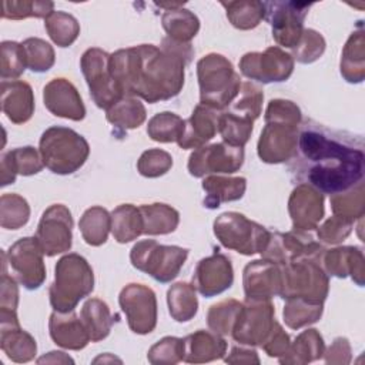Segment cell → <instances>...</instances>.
I'll return each instance as SVG.
<instances>
[{
    "mask_svg": "<svg viewBox=\"0 0 365 365\" xmlns=\"http://www.w3.org/2000/svg\"><path fill=\"white\" fill-rule=\"evenodd\" d=\"M291 170L298 180L321 194L335 195L362 182L365 170L364 140L346 131L307 121L298 133Z\"/></svg>",
    "mask_w": 365,
    "mask_h": 365,
    "instance_id": "6da1fadb",
    "label": "cell"
},
{
    "mask_svg": "<svg viewBox=\"0 0 365 365\" xmlns=\"http://www.w3.org/2000/svg\"><path fill=\"white\" fill-rule=\"evenodd\" d=\"M192 57L191 44L164 38L163 46L140 44L111 54V74L123 97L147 103L175 97L184 86V67Z\"/></svg>",
    "mask_w": 365,
    "mask_h": 365,
    "instance_id": "7a4b0ae2",
    "label": "cell"
},
{
    "mask_svg": "<svg viewBox=\"0 0 365 365\" xmlns=\"http://www.w3.org/2000/svg\"><path fill=\"white\" fill-rule=\"evenodd\" d=\"M301 111L288 100H271L265 110V127L258 140L261 161L277 164L291 160L297 151Z\"/></svg>",
    "mask_w": 365,
    "mask_h": 365,
    "instance_id": "3957f363",
    "label": "cell"
},
{
    "mask_svg": "<svg viewBox=\"0 0 365 365\" xmlns=\"http://www.w3.org/2000/svg\"><path fill=\"white\" fill-rule=\"evenodd\" d=\"M94 288V274L87 259L78 254L61 257L54 268V281L48 288L50 304L54 311H74L80 299Z\"/></svg>",
    "mask_w": 365,
    "mask_h": 365,
    "instance_id": "277c9868",
    "label": "cell"
},
{
    "mask_svg": "<svg viewBox=\"0 0 365 365\" xmlns=\"http://www.w3.org/2000/svg\"><path fill=\"white\" fill-rule=\"evenodd\" d=\"M90 154L87 140L71 128L53 125L40 138V155L54 174L66 175L77 171Z\"/></svg>",
    "mask_w": 365,
    "mask_h": 365,
    "instance_id": "5b68a950",
    "label": "cell"
},
{
    "mask_svg": "<svg viewBox=\"0 0 365 365\" xmlns=\"http://www.w3.org/2000/svg\"><path fill=\"white\" fill-rule=\"evenodd\" d=\"M201 104L222 111L238 94L241 78L231 61L224 56L211 53L197 63Z\"/></svg>",
    "mask_w": 365,
    "mask_h": 365,
    "instance_id": "8992f818",
    "label": "cell"
},
{
    "mask_svg": "<svg viewBox=\"0 0 365 365\" xmlns=\"http://www.w3.org/2000/svg\"><path fill=\"white\" fill-rule=\"evenodd\" d=\"M319 259L302 257L281 265L282 288L279 297L324 304L328 294V277L319 265Z\"/></svg>",
    "mask_w": 365,
    "mask_h": 365,
    "instance_id": "52a82bcc",
    "label": "cell"
},
{
    "mask_svg": "<svg viewBox=\"0 0 365 365\" xmlns=\"http://www.w3.org/2000/svg\"><path fill=\"white\" fill-rule=\"evenodd\" d=\"M214 234L225 248L244 255L262 254L271 237V232L265 227L234 211L217 217L214 221Z\"/></svg>",
    "mask_w": 365,
    "mask_h": 365,
    "instance_id": "ba28073f",
    "label": "cell"
},
{
    "mask_svg": "<svg viewBox=\"0 0 365 365\" xmlns=\"http://www.w3.org/2000/svg\"><path fill=\"white\" fill-rule=\"evenodd\" d=\"M188 250L177 245H161L154 240L138 241L130 254L134 268L151 275L158 282H170L182 268Z\"/></svg>",
    "mask_w": 365,
    "mask_h": 365,
    "instance_id": "9c48e42d",
    "label": "cell"
},
{
    "mask_svg": "<svg viewBox=\"0 0 365 365\" xmlns=\"http://www.w3.org/2000/svg\"><path fill=\"white\" fill-rule=\"evenodd\" d=\"M110 54L93 47L84 51L80 60L83 76L88 84L90 96L98 108L106 111L123 98L117 83L111 74Z\"/></svg>",
    "mask_w": 365,
    "mask_h": 365,
    "instance_id": "30bf717a",
    "label": "cell"
},
{
    "mask_svg": "<svg viewBox=\"0 0 365 365\" xmlns=\"http://www.w3.org/2000/svg\"><path fill=\"white\" fill-rule=\"evenodd\" d=\"M275 308L269 299H245L231 336L242 345H262L274 327Z\"/></svg>",
    "mask_w": 365,
    "mask_h": 365,
    "instance_id": "8fae6325",
    "label": "cell"
},
{
    "mask_svg": "<svg viewBox=\"0 0 365 365\" xmlns=\"http://www.w3.org/2000/svg\"><path fill=\"white\" fill-rule=\"evenodd\" d=\"M312 4L295 1H265V19L272 27L274 40L284 47L294 48L302 33L304 19Z\"/></svg>",
    "mask_w": 365,
    "mask_h": 365,
    "instance_id": "7c38bea8",
    "label": "cell"
},
{
    "mask_svg": "<svg viewBox=\"0 0 365 365\" xmlns=\"http://www.w3.org/2000/svg\"><path fill=\"white\" fill-rule=\"evenodd\" d=\"M118 302L134 334L145 335L154 331L157 325V298L150 287L128 284L121 289Z\"/></svg>",
    "mask_w": 365,
    "mask_h": 365,
    "instance_id": "4fadbf2b",
    "label": "cell"
},
{
    "mask_svg": "<svg viewBox=\"0 0 365 365\" xmlns=\"http://www.w3.org/2000/svg\"><path fill=\"white\" fill-rule=\"evenodd\" d=\"M73 217L63 204L50 205L41 215L36 231V240L47 257L66 252L71 248Z\"/></svg>",
    "mask_w": 365,
    "mask_h": 365,
    "instance_id": "5bb4252c",
    "label": "cell"
},
{
    "mask_svg": "<svg viewBox=\"0 0 365 365\" xmlns=\"http://www.w3.org/2000/svg\"><path fill=\"white\" fill-rule=\"evenodd\" d=\"M43 251L36 237H24L16 241L7 251V264L16 279L27 289H37L46 279Z\"/></svg>",
    "mask_w": 365,
    "mask_h": 365,
    "instance_id": "9a60e30c",
    "label": "cell"
},
{
    "mask_svg": "<svg viewBox=\"0 0 365 365\" xmlns=\"http://www.w3.org/2000/svg\"><path fill=\"white\" fill-rule=\"evenodd\" d=\"M241 73L261 83L285 81L294 70V58L279 47H268L264 53H247L240 61Z\"/></svg>",
    "mask_w": 365,
    "mask_h": 365,
    "instance_id": "2e32d148",
    "label": "cell"
},
{
    "mask_svg": "<svg viewBox=\"0 0 365 365\" xmlns=\"http://www.w3.org/2000/svg\"><path fill=\"white\" fill-rule=\"evenodd\" d=\"M244 163V148L227 143L211 144L197 148L188 160V171L194 177H204L211 173L231 174L241 168Z\"/></svg>",
    "mask_w": 365,
    "mask_h": 365,
    "instance_id": "e0dca14e",
    "label": "cell"
},
{
    "mask_svg": "<svg viewBox=\"0 0 365 365\" xmlns=\"http://www.w3.org/2000/svg\"><path fill=\"white\" fill-rule=\"evenodd\" d=\"M242 282L245 299H271L272 297L281 294V265L267 258L255 259L245 265Z\"/></svg>",
    "mask_w": 365,
    "mask_h": 365,
    "instance_id": "ac0fdd59",
    "label": "cell"
},
{
    "mask_svg": "<svg viewBox=\"0 0 365 365\" xmlns=\"http://www.w3.org/2000/svg\"><path fill=\"white\" fill-rule=\"evenodd\" d=\"M232 281L234 271L230 258L217 252L202 258L197 264L192 275L194 288L205 298H211L231 288Z\"/></svg>",
    "mask_w": 365,
    "mask_h": 365,
    "instance_id": "d6986e66",
    "label": "cell"
},
{
    "mask_svg": "<svg viewBox=\"0 0 365 365\" xmlns=\"http://www.w3.org/2000/svg\"><path fill=\"white\" fill-rule=\"evenodd\" d=\"M0 346L6 356L17 364L29 362L36 355V341L21 329L16 311L0 309Z\"/></svg>",
    "mask_w": 365,
    "mask_h": 365,
    "instance_id": "ffe728a7",
    "label": "cell"
},
{
    "mask_svg": "<svg viewBox=\"0 0 365 365\" xmlns=\"http://www.w3.org/2000/svg\"><path fill=\"white\" fill-rule=\"evenodd\" d=\"M288 211L294 230L311 231L324 217V195L308 184H299L291 192Z\"/></svg>",
    "mask_w": 365,
    "mask_h": 365,
    "instance_id": "44dd1931",
    "label": "cell"
},
{
    "mask_svg": "<svg viewBox=\"0 0 365 365\" xmlns=\"http://www.w3.org/2000/svg\"><path fill=\"white\" fill-rule=\"evenodd\" d=\"M43 100L46 108L63 118L80 121L86 117V107L81 96L73 83L66 78H53L44 86Z\"/></svg>",
    "mask_w": 365,
    "mask_h": 365,
    "instance_id": "7402d4cb",
    "label": "cell"
},
{
    "mask_svg": "<svg viewBox=\"0 0 365 365\" xmlns=\"http://www.w3.org/2000/svg\"><path fill=\"white\" fill-rule=\"evenodd\" d=\"M220 113V110L200 103L191 117L185 120V130L178 145L184 150L202 147L218 133Z\"/></svg>",
    "mask_w": 365,
    "mask_h": 365,
    "instance_id": "603a6c76",
    "label": "cell"
},
{
    "mask_svg": "<svg viewBox=\"0 0 365 365\" xmlns=\"http://www.w3.org/2000/svg\"><path fill=\"white\" fill-rule=\"evenodd\" d=\"M50 336L61 348L78 351L87 346L91 341L90 335L81 321L74 311L70 312H58L54 311L50 315L48 321Z\"/></svg>",
    "mask_w": 365,
    "mask_h": 365,
    "instance_id": "cb8c5ba5",
    "label": "cell"
},
{
    "mask_svg": "<svg viewBox=\"0 0 365 365\" xmlns=\"http://www.w3.org/2000/svg\"><path fill=\"white\" fill-rule=\"evenodd\" d=\"M1 110L14 124L29 121L34 113V96L29 83L21 80L1 81Z\"/></svg>",
    "mask_w": 365,
    "mask_h": 365,
    "instance_id": "d4e9b609",
    "label": "cell"
},
{
    "mask_svg": "<svg viewBox=\"0 0 365 365\" xmlns=\"http://www.w3.org/2000/svg\"><path fill=\"white\" fill-rule=\"evenodd\" d=\"M227 341L214 331L198 329L184 338V359L188 364H204L224 358Z\"/></svg>",
    "mask_w": 365,
    "mask_h": 365,
    "instance_id": "484cf974",
    "label": "cell"
},
{
    "mask_svg": "<svg viewBox=\"0 0 365 365\" xmlns=\"http://www.w3.org/2000/svg\"><path fill=\"white\" fill-rule=\"evenodd\" d=\"M324 271L329 275L345 278L348 274L362 287L364 284V254L356 247H339L322 254Z\"/></svg>",
    "mask_w": 365,
    "mask_h": 365,
    "instance_id": "4316f807",
    "label": "cell"
},
{
    "mask_svg": "<svg viewBox=\"0 0 365 365\" xmlns=\"http://www.w3.org/2000/svg\"><path fill=\"white\" fill-rule=\"evenodd\" d=\"M44 163L34 147H19L1 155V185L16 181V175H33L43 170Z\"/></svg>",
    "mask_w": 365,
    "mask_h": 365,
    "instance_id": "83f0119b",
    "label": "cell"
},
{
    "mask_svg": "<svg viewBox=\"0 0 365 365\" xmlns=\"http://www.w3.org/2000/svg\"><path fill=\"white\" fill-rule=\"evenodd\" d=\"M247 188L244 177H221L210 175L202 181V190L205 191L204 205L207 208H217L222 202L237 201L242 198Z\"/></svg>",
    "mask_w": 365,
    "mask_h": 365,
    "instance_id": "f1b7e54d",
    "label": "cell"
},
{
    "mask_svg": "<svg viewBox=\"0 0 365 365\" xmlns=\"http://www.w3.org/2000/svg\"><path fill=\"white\" fill-rule=\"evenodd\" d=\"M80 318L90 335L91 342H98L107 338L114 324V317L111 315L108 305L98 298H90L84 302Z\"/></svg>",
    "mask_w": 365,
    "mask_h": 365,
    "instance_id": "f546056e",
    "label": "cell"
},
{
    "mask_svg": "<svg viewBox=\"0 0 365 365\" xmlns=\"http://www.w3.org/2000/svg\"><path fill=\"white\" fill-rule=\"evenodd\" d=\"M325 352V344L317 329H307L301 332L294 344L289 345L287 354L279 359L281 364H308L319 359Z\"/></svg>",
    "mask_w": 365,
    "mask_h": 365,
    "instance_id": "4dcf8cb0",
    "label": "cell"
},
{
    "mask_svg": "<svg viewBox=\"0 0 365 365\" xmlns=\"http://www.w3.org/2000/svg\"><path fill=\"white\" fill-rule=\"evenodd\" d=\"M143 217V234L147 235H163L175 231L180 222V214L177 210L167 204H144L140 205Z\"/></svg>",
    "mask_w": 365,
    "mask_h": 365,
    "instance_id": "1f68e13d",
    "label": "cell"
},
{
    "mask_svg": "<svg viewBox=\"0 0 365 365\" xmlns=\"http://www.w3.org/2000/svg\"><path fill=\"white\" fill-rule=\"evenodd\" d=\"M111 231L117 242L125 244L143 234V217L140 208L133 204H121L111 212Z\"/></svg>",
    "mask_w": 365,
    "mask_h": 365,
    "instance_id": "d6a6232c",
    "label": "cell"
},
{
    "mask_svg": "<svg viewBox=\"0 0 365 365\" xmlns=\"http://www.w3.org/2000/svg\"><path fill=\"white\" fill-rule=\"evenodd\" d=\"M163 27L168 34V38L181 43L190 44V40L195 37L200 29V21L195 14L184 9H171L163 14Z\"/></svg>",
    "mask_w": 365,
    "mask_h": 365,
    "instance_id": "836d02e7",
    "label": "cell"
},
{
    "mask_svg": "<svg viewBox=\"0 0 365 365\" xmlns=\"http://www.w3.org/2000/svg\"><path fill=\"white\" fill-rule=\"evenodd\" d=\"M83 240L93 247H98L107 241L111 230V215L103 207L94 205L84 211L78 222Z\"/></svg>",
    "mask_w": 365,
    "mask_h": 365,
    "instance_id": "e575fe53",
    "label": "cell"
},
{
    "mask_svg": "<svg viewBox=\"0 0 365 365\" xmlns=\"http://www.w3.org/2000/svg\"><path fill=\"white\" fill-rule=\"evenodd\" d=\"M167 302L170 315L177 322H187L195 317L198 309V299L195 288L188 282H177L170 287L167 292Z\"/></svg>",
    "mask_w": 365,
    "mask_h": 365,
    "instance_id": "d590c367",
    "label": "cell"
},
{
    "mask_svg": "<svg viewBox=\"0 0 365 365\" xmlns=\"http://www.w3.org/2000/svg\"><path fill=\"white\" fill-rule=\"evenodd\" d=\"M108 123L120 130H131L140 127L145 120V107L134 97H123L106 114Z\"/></svg>",
    "mask_w": 365,
    "mask_h": 365,
    "instance_id": "8d00e7d4",
    "label": "cell"
},
{
    "mask_svg": "<svg viewBox=\"0 0 365 365\" xmlns=\"http://www.w3.org/2000/svg\"><path fill=\"white\" fill-rule=\"evenodd\" d=\"M364 33H352L348 38L341 58V74L349 83H361L364 78Z\"/></svg>",
    "mask_w": 365,
    "mask_h": 365,
    "instance_id": "74e56055",
    "label": "cell"
},
{
    "mask_svg": "<svg viewBox=\"0 0 365 365\" xmlns=\"http://www.w3.org/2000/svg\"><path fill=\"white\" fill-rule=\"evenodd\" d=\"M262 100H264L262 90L258 86L252 84L251 81H244L241 83L240 91L235 96V98L224 110L238 117L254 121L261 114Z\"/></svg>",
    "mask_w": 365,
    "mask_h": 365,
    "instance_id": "f35d334b",
    "label": "cell"
},
{
    "mask_svg": "<svg viewBox=\"0 0 365 365\" xmlns=\"http://www.w3.org/2000/svg\"><path fill=\"white\" fill-rule=\"evenodd\" d=\"M185 130V120L180 115L164 111L155 114L147 125V134L158 143H177L181 140Z\"/></svg>",
    "mask_w": 365,
    "mask_h": 365,
    "instance_id": "ab89813d",
    "label": "cell"
},
{
    "mask_svg": "<svg viewBox=\"0 0 365 365\" xmlns=\"http://www.w3.org/2000/svg\"><path fill=\"white\" fill-rule=\"evenodd\" d=\"M44 27L58 47L71 46L80 34V24L76 17L64 11H53L47 16Z\"/></svg>",
    "mask_w": 365,
    "mask_h": 365,
    "instance_id": "60d3db41",
    "label": "cell"
},
{
    "mask_svg": "<svg viewBox=\"0 0 365 365\" xmlns=\"http://www.w3.org/2000/svg\"><path fill=\"white\" fill-rule=\"evenodd\" d=\"M231 24L240 30H250L259 24L265 17L264 3L261 1H222Z\"/></svg>",
    "mask_w": 365,
    "mask_h": 365,
    "instance_id": "b9f144b4",
    "label": "cell"
},
{
    "mask_svg": "<svg viewBox=\"0 0 365 365\" xmlns=\"http://www.w3.org/2000/svg\"><path fill=\"white\" fill-rule=\"evenodd\" d=\"M254 121L238 117L222 110L218 115V133L224 143L234 147H244L252 133Z\"/></svg>",
    "mask_w": 365,
    "mask_h": 365,
    "instance_id": "7bdbcfd3",
    "label": "cell"
},
{
    "mask_svg": "<svg viewBox=\"0 0 365 365\" xmlns=\"http://www.w3.org/2000/svg\"><path fill=\"white\" fill-rule=\"evenodd\" d=\"M30 218V207L19 194H3L0 198V225L6 230H19Z\"/></svg>",
    "mask_w": 365,
    "mask_h": 365,
    "instance_id": "ee69618b",
    "label": "cell"
},
{
    "mask_svg": "<svg viewBox=\"0 0 365 365\" xmlns=\"http://www.w3.org/2000/svg\"><path fill=\"white\" fill-rule=\"evenodd\" d=\"M242 304L237 299H225L210 307L207 322L211 331L220 335H231Z\"/></svg>",
    "mask_w": 365,
    "mask_h": 365,
    "instance_id": "f6af8a7d",
    "label": "cell"
},
{
    "mask_svg": "<svg viewBox=\"0 0 365 365\" xmlns=\"http://www.w3.org/2000/svg\"><path fill=\"white\" fill-rule=\"evenodd\" d=\"M331 207L334 215L352 221L364 215V184L352 187L348 191L331 195Z\"/></svg>",
    "mask_w": 365,
    "mask_h": 365,
    "instance_id": "bcb514c9",
    "label": "cell"
},
{
    "mask_svg": "<svg viewBox=\"0 0 365 365\" xmlns=\"http://www.w3.org/2000/svg\"><path fill=\"white\" fill-rule=\"evenodd\" d=\"M284 321L292 329L317 322L322 315V304H314L304 299H287L284 307Z\"/></svg>",
    "mask_w": 365,
    "mask_h": 365,
    "instance_id": "7dc6e473",
    "label": "cell"
},
{
    "mask_svg": "<svg viewBox=\"0 0 365 365\" xmlns=\"http://www.w3.org/2000/svg\"><path fill=\"white\" fill-rule=\"evenodd\" d=\"M21 46L26 56V64L31 71L43 73L53 67L54 50L47 41L37 37H30L26 38Z\"/></svg>",
    "mask_w": 365,
    "mask_h": 365,
    "instance_id": "c3c4849f",
    "label": "cell"
},
{
    "mask_svg": "<svg viewBox=\"0 0 365 365\" xmlns=\"http://www.w3.org/2000/svg\"><path fill=\"white\" fill-rule=\"evenodd\" d=\"M27 64L23 46L16 41H3L0 57L1 80L7 81V78H19L24 73Z\"/></svg>",
    "mask_w": 365,
    "mask_h": 365,
    "instance_id": "681fc988",
    "label": "cell"
},
{
    "mask_svg": "<svg viewBox=\"0 0 365 365\" xmlns=\"http://www.w3.org/2000/svg\"><path fill=\"white\" fill-rule=\"evenodd\" d=\"M147 359L154 365H173L182 361L184 339L177 336H164L150 348Z\"/></svg>",
    "mask_w": 365,
    "mask_h": 365,
    "instance_id": "f907efd6",
    "label": "cell"
},
{
    "mask_svg": "<svg viewBox=\"0 0 365 365\" xmlns=\"http://www.w3.org/2000/svg\"><path fill=\"white\" fill-rule=\"evenodd\" d=\"M3 19L21 20L26 17H47L54 10L51 1H3L1 4Z\"/></svg>",
    "mask_w": 365,
    "mask_h": 365,
    "instance_id": "816d5d0a",
    "label": "cell"
},
{
    "mask_svg": "<svg viewBox=\"0 0 365 365\" xmlns=\"http://www.w3.org/2000/svg\"><path fill=\"white\" fill-rule=\"evenodd\" d=\"M324 50H325L324 37L312 29H305L298 44L292 48V54L297 61L308 64L318 60L322 56Z\"/></svg>",
    "mask_w": 365,
    "mask_h": 365,
    "instance_id": "f5cc1de1",
    "label": "cell"
},
{
    "mask_svg": "<svg viewBox=\"0 0 365 365\" xmlns=\"http://www.w3.org/2000/svg\"><path fill=\"white\" fill-rule=\"evenodd\" d=\"M173 167V157L160 148H151L141 154L137 170L141 175L148 178H155L164 175Z\"/></svg>",
    "mask_w": 365,
    "mask_h": 365,
    "instance_id": "db71d44e",
    "label": "cell"
},
{
    "mask_svg": "<svg viewBox=\"0 0 365 365\" xmlns=\"http://www.w3.org/2000/svg\"><path fill=\"white\" fill-rule=\"evenodd\" d=\"M352 228V221L332 215L318 228V238L328 244H338L345 240Z\"/></svg>",
    "mask_w": 365,
    "mask_h": 365,
    "instance_id": "11a10c76",
    "label": "cell"
},
{
    "mask_svg": "<svg viewBox=\"0 0 365 365\" xmlns=\"http://www.w3.org/2000/svg\"><path fill=\"white\" fill-rule=\"evenodd\" d=\"M3 264H1V279H0V309L16 311L19 304V288L17 281L6 271V254L1 252Z\"/></svg>",
    "mask_w": 365,
    "mask_h": 365,
    "instance_id": "9f6ffc18",
    "label": "cell"
},
{
    "mask_svg": "<svg viewBox=\"0 0 365 365\" xmlns=\"http://www.w3.org/2000/svg\"><path fill=\"white\" fill-rule=\"evenodd\" d=\"M291 342H289V335L282 329V327L275 321L274 327L269 332V335L267 336V339L264 341V344L261 345V348L265 351V354L268 356H275V358H281L287 354L288 348H289Z\"/></svg>",
    "mask_w": 365,
    "mask_h": 365,
    "instance_id": "6f0895ef",
    "label": "cell"
},
{
    "mask_svg": "<svg viewBox=\"0 0 365 365\" xmlns=\"http://www.w3.org/2000/svg\"><path fill=\"white\" fill-rule=\"evenodd\" d=\"M325 355L327 364H348L351 361V346L346 338H336Z\"/></svg>",
    "mask_w": 365,
    "mask_h": 365,
    "instance_id": "680465c9",
    "label": "cell"
},
{
    "mask_svg": "<svg viewBox=\"0 0 365 365\" xmlns=\"http://www.w3.org/2000/svg\"><path fill=\"white\" fill-rule=\"evenodd\" d=\"M227 364H259V358L255 349L244 346H232L231 352L224 356Z\"/></svg>",
    "mask_w": 365,
    "mask_h": 365,
    "instance_id": "91938a15",
    "label": "cell"
},
{
    "mask_svg": "<svg viewBox=\"0 0 365 365\" xmlns=\"http://www.w3.org/2000/svg\"><path fill=\"white\" fill-rule=\"evenodd\" d=\"M43 362H51V364H56V362L67 364V362H70V364H73L74 361L68 355L61 352V351H51L47 355H44V356L37 359V364H43Z\"/></svg>",
    "mask_w": 365,
    "mask_h": 365,
    "instance_id": "94428289",
    "label": "cell"
},
{
    "mask_svg": "<svg viewBox=\"0 0 365 365\" xmlns=\"http://www.w3.org/2000/svg\"><path fill=\"white\" fill-rule=\"evenodd\" d=\"M108 361H111V362H114V361L121 362V359H118V358H115V356H113V355H110V354L101 355V356H98V358H96V359H94V362H96V364H97V362H108Z\"/></svg>",
    "mask_w": 365,
    "mask_h": 365,
    "instance_id": "6125c7cd",
    "label": "cell"
}]
</instances>
